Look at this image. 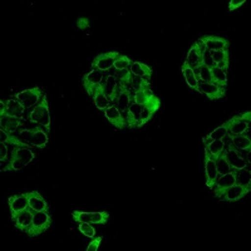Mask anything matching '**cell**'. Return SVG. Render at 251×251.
<instances>
[{"label": "cell", "instance_id": "6da1fadb", "mask_svg": "<svg viewBox=\"0 0 251 251\" xmlns=\"http://www.w3.org/2000/svg\"><path fill=\"white\" fill-rule=\"evenodd\" d=\"M28 120L33 123L46 127L47 131H50V116H49V106L47 94H44L42 100L38 103L34 108L31 109L28 116Z\"/></svg>", "mask_w": 251, "mask_h": 251}, {"label": "cell", "instance_id": "7a4b0ae2", "mask_svg": "<svg viewBox=\"0 0 251 251\" xmlns=\"http://www.w3.org/2000/svg\"><path fill=\"white\" fill-rule=\"evenodd\" d=\"M51 216L48 214V211H35L34 217H33V223L26 228L25 234L29 237H35L46 232L51 226Z\"/></svg>", "mask_w": 251, "mask_h": 251}, {"label": "cell", "instance_id": "3957f363", "mask_svg": "<svg viewBox=\"0 0 251 251\" xmlns=\"http://www.w3.org/2000/svg\"><path fill=\"white\" fill-rule=\"evenodd\" d=\"M250 190L251 187H244V186L239 185H232L224 188L216 187L215 188V197L219 200L234 202V201H239L245 197L250 192Z\"/></svg>", "mask_w": 251, "mask_h": 251}, {"label": "cell", "instance_id": "277c9868", "mask_svg": "<svg viewBox=\"0 0 251 251\" xmlns=\"http://www.w3.org/2000/svg\"><path fill=\"white\" fill-rule=\"evenodd\" d=\"M42 126H38L35 128L30 129H20L19 137L23 141H25L29 145L38 147V149H43L48 143V133L40 128Z\"/></svg>", "mask_w": 251, "mask_h": 251}, {"label": "cell", "instance_id": "5b68a950", "mask_svg": "<svg viewBox=\"0 0 251 251\" xmlns=\"http://www.w3.org/2000/svg\"><path fill=\"white\" fill-rule=\"evenodd\" d=\"M251 113L250 112H246V113L240 114V116H235V117L228 120L224 125L227 128L228 134H244L249 129Z\"/></svg>", "mask_w": 251, "mask_h": 251}, {"label": "cell", "instance_id": "8992f818", "mask_svg": "<svg viewBox=\"0 0 251 251\" xmlns=\"http://www.w3.org/2000/svg\"><path fill=\"white\" fill-rule=\"evenodd\" d=\"M43 89L39 87H34V88L25 89V91L20 92V93L15 94V100H19L24 106V108H30L33 106H37L38 103L42 100L44 96Z\"/></svg>", "mask_w": 251, "mask_h": 251}, {"label": "cell", "instance_id": "52a82bcc", "mask_svg": "<svg viewBox=\"0 0 251 251\" xmlns=\"http://www.w3.org/2000/svg\"><path fill=\"white\" fill-rule=\"evenodd\" d=\"M205 46H203L202 42L197 40L196 43L191 47V49L188 50L187 57H186L185 62L187 63L188 66L191 67L195 71V73L199 72V69L202 66V55L203 51H205Z\"/></svg>", "mask_w": 251, "mask_h": 251}, {"label": "cell", "instance_id": "ba28073f", "mask_svg": "<svg viewBox=\"0 0 251 251\" xmlns=\"http://www.w3.org/2000/svg\"><path fill=\"white\" fill-rule=\"evenodd\" d=\"M109 214L108 212H82L75 211L73 212V219L78 223H88L92 225H104L108 221Z\"/></svg>", "mask_w": 251, "mask_h": 251}, {"label": "cell", "instance_id": "9c48e42d", "mask_svg": "<svg viewBox=\"0 0 251 251\" xmlns=\"http://www.w3.org/2000/svg\"><path fill=\"white\" fill-rule=\"evenodd\" d=\"M197 92L206 97L208 100H220V98L225 97L226 94V87L219 86V84H215V83H199V89Z\"/></svg>", "mask_w": 251, "mask_h": 251}, {"label": "cell", "instance_id": "30bf717a", "mask_svg": "<svg viewBox=\"0 0 251 251\" xmlns=\"http://www.w3.org/2000/svg\"><path fill=\"white\" fill-rule=\"evenodd\" d=\"M120 57L117 51H108V53H103L96 57V59L92 62L93 69H100V71H109L113 67L116 59Z\"/></svg>", "mask_w": 251, "mask_h": 251}, {"label": "cell", "instance_id": "8fae6325", "mask_svg": "<svg viewBox=\"0 0 251 251\" xmlns=\"http://www.w3.org/2000/svg\"><path fill=\"white\" fill-rule=\"evenodd\" d=\"M205 172H206V185L208 188H214L215 183H216L217 174L216 169V160H214L210 153L207 152V150L205 149Z\"/></svg>", "mask_w": 251, "mask_h": 251}, {"label": "cell", "instance_id": "7c38bea8", "mask_svg": "<svg viewBox=\"0 0 251 251\" xmlns=\"http://www.w3.org/2000/svg\"><path fill=\"white\" fill-rule=\"evenodd\" d=\"M0 111L5 112L8 116L18 118V120H23L24 118V106L18 100H0Z\"/></svg>", "mask_w": 251, "mask_h": 251}, {"label": "cell", "instance_id": "4fadbf2b", "mask_svg": "<svg viewBox=\"0 0 251 251\" xmlns=\"http://www.w3.org/2000/svg\"><path fill=\"white\" fill-rule=\"evenodd\" d=\"M103 80V73L100 69H93L92 72H89L88 75H86L83 77V87L87 91V93L89 96H93L94 89L100 86Z\"/></svg>", "mask_w": 251, "mask_h": 251}, {"label": "cell", "instance_id": "5bb4252c", "mask_svg": "<svg viewBox=\"0 0 251 251\" xmlns=\"http://www.w3.org/2000/svg\"><path fill=\"white\" fill-rule=\"evenodd\" d=\"M161 106V100L160 98L156 97V96H152L151 100L146 103L145 106H142V113H141V121H140V127L145 126L146 123H149L150 120L152 118L154 113L158 111Z\"/></svg>", "mask_w": 251, "mask_h": 251}, {"label": "cell", "instance_id": "9a60e30c", "mask_svg": "<svg viewBox=\"0 0 251 251\" xmlns=\"http://www.w3.org/2000/svg\"><path fill=\"white\" fill-rule=\"evenodd\" d=\"M9 207H10V214H12V220H14L18 216V214L29 207L28 197L26 194L15 195V196H10L8 199Z\"/></svg>", "mask_w": 251, "mask_h": 251}, {"label": "cell", "instance_id": "2e32d148", "mask_svg": "<svg viewBox=\"0 0 251 251\" xmlns=\"http://www.w3.org/2000/svg\"><path fill=\"white\" fill-rule=\"evenodd\" d=\"M104 116L109 121L112 126H114L118 129H125L127 127V120L122 114V112L116 106H111L104 111Z\"/></svg>", "mask_w": 251, "mask_h": 251}, {"label": "cell", "instance_id": "e0dca14e", "mask_svg": "<svg viewBox=\"0 0 251 251\" xmlns=\"http://www.w3.org/2000/svg\"><path fill=\"white\" fill-rule=\"evenodd\" d=\"M200 42H202L205 48L210 51L228 49V46H230V42L227 39L221 37H215V35H206V37H202L200 39Z\"/></svg>", "mask_w": 251, "mask_h": 251}, {"label": "cell", "instance_id": "ac0fdd59", "mask_svg": "<svg viewBox=\"0 0 251 251\" xmlns=\"http://www.w3.org/2000/svg\"><path fill=\"white\" fill-rule=\"evenodd\" d=\"M224 154H225V158L227 161V163L230 165L232 170L236 169H245L246 166H248V162L246 160H244L241 154L237 152V150L235 149L234 146L230 147V149L224 150Z\"/></svg>", "mask_w": 251, "mask_h": 251}, {"label": "cell", "instance_id": "d6986e66", "mask_svg": "<svg viewBox=\"0 0 251 251\" xmlns=\"http://www.w3.org/2000/svg\"><path fill=\"white\" fill-rule=\"evenodd\" d=\"M141 113H142V106L132 102L131 106L126 112V120H127V127L128 128H140Z\"/></svg>", "mask_w": 251, "mask_h": 251}, {"label": "cell", "instance_id": "ffe728a7", "mask_svg": "<svg viewBox=\"0 0 251 251\" xmlns=\"http://www.w3.org/2000/svg\"><path fill=\"white\" fill-rule=\"evenodd\" d=\"M133 102V94L129 91V88H126V87H121L118 89L117 98H116V107L120 109L122 113H126L128 107L131 106V103Z\"/></svg>", "mask_w": 251, "mask_h": 251}, {"label": "cell", "instance_id": "44dd1931", "mask_svg": "<svg viewBox=\"0 0 251 251\" xmlns=\"http://www.w3.org/2000/svg\"><path fill=\"white\" fill-rule=\"evenodd\" d=\"M103 92L106 94V97L108 98L109 102H116V98H117L118 89H120V84H118L117 79L113 75H107L104 82L102 83Z\"/></svg>", "mask_w": 251, "mask_h": 251}, {"label": "cell", "instance_id": "7402d4cb", "mask_svg": "<svg viewBox=\"0 0 251 251\" xmlns=\"http://www.w3.org/2000/svg\"><path fill=\"white\" fill-rule=\"evenodd\" d=\"M22 126H23L22 121L15 117H12V116H8L5 112L0 111V127H1V129L9 132V133H14Z\"/></svg>", "mask_w": 251, "mask_h": 251}, {"label": "cell", "instance_id": "603a6c76", "mask_svg": "<svg viewBox=\"0 0 251 251\" xmlns=\"http://www.w3.org/2000/svg\"><path fill=\"white\" fill-rule=\"evenodd\" d=\"M34 212H35L34 210H31L30 207H28L26 210H24V211L19 212V214H18V216L13 220L15 224V227H18L19 230H22V231L25 232L26 228L31 225V223H33Z\"/></svg>", "mask_w": 251, "mask_h": 251}, {"label": "cell", "instance_id": "cb8c5ba5", "mask_svg": "<svg viewBox=\"0 0 251 251\" xmlns=\"http://www.w3.org/2000/svg\"><path fill=\"white\" fill-rule=\"evenodd\" d=\"M26 197H28L29 207L34 211H48V203L43 199V196L38 191H30L26 192Z\"/></svg>", "mask_w": 251, "mask_h": 251}, {"label": "cell", "instance_id": "d4e9b609", "mask_svg": "<svg viewBox=\"0 0 251 251\" xmlns=\"http://www.w3.org/2000/svg\"><path fill=\"white\" fill-rule=\"evenodd\" d=\"M129 71H131L132 75L147 78V79H150L152 77V73H153L151 67L141 62H132L131 66H129Z\"/></svg>", "mask_w": 251, "mask_h": 251}, {"label": "cell", "instance_id": "484cf974", "mask_svg": "<svg viewBox=\"0 0 251 251\" xmlns=\"http://www.w3.org/2000/svg\"><path fill=\"white\" fill-rule=\"evenodd\" d=\"M203 142H205V149L207 150V152L214 160H216L217 157L223 153L224 150H225V142H224V140L207 141L203 138Z\"/></svg>", "mask_w": 251, "mask_h": 251}, {"label": "cell", "instance_id": "4316f807", "mask_svg": "<svg viewBox=\"0 0 251 251\" xmlns=\"http://www.w3.org/2000/svg\"><path fill=\"white\" fill-rule=\"evenodd\" d=\"M35 153L33 151L28 149V147H19V146H15L12 151V158H18V160H22L25 165H29L31 161L34 160Z\"/></svg>", "mask_w": 251, "mask_h": 251}, {"label": "cell", "instance_id": "83f0119b", "mask_svg": "<svg viewBox=\"0 0 251 251\" xmlns=\"http://www.w3.org/2000/svg\"><path fill=\"white\" fill-rule=\"evenodd\" d=\"M231 174L234 175L235 185L244 186V187H251V172L245 169L232 170Z\"/></svg>", "mask_w": 251, "mask_h": 251}, {"label": "cell", "instance_id": "f1b7e54d", "mask_svg": "<svg viewBox=\"0 0 251 251\" xmlns=\"http://www.w3.org/2000/svg\"><path fill=\"white\" fill-rule=\"evenodd\" d=\"M211 57H212V60H214V63H215V66H216L217 68L223 69L224 72H227V68H228L227 49L211 51Z\"/></svg>", "mask_w": 251, "mask_h": 251}, {"label": "cell", "instance_id": "f546056e", "mask_svg": "<svg viewBox=\"0 0 251 251\" xmlns=\"http://www.w3.org/2000/svg\"><path fill=\"white\" fill-rule=\"evenodd\" d=\"M93 100H94V104L97 107L98 109H103V111H106L109 106V100L108 98L106 97V94L103 92V87H102V83H100V86L97 88L94 89V93H93Z\"/></svg>", "mask_w": 251, "mask_h": 251}, {"label": "cell", "instance_id": "4dcf8cb0", "mask_svg": "<svg viewBox=\"0 0 251 251\" xmlns=\"http://www.w3.org/2000/svg\"><path fill=\"white\" fill-rule=\"evenodd\" d=\"M0 143H5V145H12V146H19V147H28L30 146L29 143H26L25 141H23L22 138H18L15 136H13V133H9L5 132L4 129L0 131Z\"/></svg>", "mask_w": 251, "mask_h": 251}, {"label": "cell", "instance_id": "1f68e13d", "mask_svg": "<svg viewBox=\"0 0 251 251\" xmlns=\"http://www.w3.org/2000/svg\"><path fill=\"white\" fill-rule=\"evenodd\" d=\"M182 73L183 75H185V79H186V83H187L188 86L191 87V88L194 89H199V78L196 77V73H195L194 69L191 68V67L188 66L187 63H183L182 66Z\"/></svg>", "mask_w": 251, "mask_h": 251}, {"label": "cell", "instance_id": "d6a6232c", "mask_svg": "<svg viewBox=\"0 0 251 251\" xmlns=\"http://www.w3.org/2000/svg\"><path fill=\"white\" fill-rule=\"evenodd\" d=\"M228 136L231 137L235 149L244 150V151H250L251 140L248 136H244V134H228Z\"/></svg>", "mask_w": 251, "mask_h": 251}, {"label": "cell", "instance_id": "836d02e7", "mask_svg": "<svg viewBox=\"0 0 251 251\" xmlns=\"http://www.w3.org/2000/svg\"><path fill=\"white\" fill-rule=\"evenodd\" d=\"M114 77L117 79L118 84L121 87H126V88H128L129 86H132V75L131 71L129 69H122V71H114Z\"/></svg>", "mask_w": 251, "mask_h": 251}, {"label": "cell", "instance_id": "e575fe53", "mask_svg": "<svg viewBox=\"0 0 251 251\" xmlns=\"http://www.w3.org/2000/svg\"><path fill=\"white\" fill-rule=\"evenodd\" d=\"M211 75L215 84H219V86L223 87L227 86V75H226V72H224L223 69H220L216 66H214L211 68Z\"/></svg>", "mask_w": 251, "mask_h": 251}, {"label": "cell", "instance_id": "d590c367", "mask_svg": "<svg viewBox=\"0 0 251 251\" xmlns=\"http://www.w3.org/2000/svg\"><path fill=\"white\" fill-rule=\"evenodd\" d=\"M152 96H153V93H152L151 89H145V91L134 92L133 102L137 103V104H140V106H145L146 103L151 100Z\"/></svg>", "mask_w": 251, "mask_h": 251}, {"label": "cell", "instance_id": "8d00e7d4", "mask_svg": "<svg viewBox=\"0 0 251 251\" xmlns=\"http://www.w3.org/2000/svg\"><path fill=\"white\" fill-rule=\"evenodd\" d=\"M216 169H217V174H219V176H221V175L230 174V172L232 171V169L230 167V165L227 163V161H226L224 152L216 158Z\"/></svg>", "mask_w": 251, "mask_h": 251}, {"label": "cell", "instance_id": "74e56055", "mask_svg": "<svg viewBox=\"0 0 251 251\" xmlns=\"http://www.w3.org/2000/svg\"><path fill=\"white\" fill-rule=\"evenodd\" d=\"M132 88L134 89V92L151 89V83L149 82L147 78L136 77V75H133V78H132Z\"/></svg>", "mask_w": 251, "mask_h": 251}, {"label": "cell", "instance_id": "f35d334b", "mask_svg": "<svg viewBox=\"0 0 251 251\" xmlns=\"http://www.w3.org/2000/svg\"><path fill=\"white\" fill-rule=\"evenodd\" d=\"M235 185V178H234V175L230 172V174H226V175H221L220 177H217L216 186L217 188H224V187H228V186H232Z\"/></svg>", "mask_w": 251, "mask_h": 251}, {"label": "cell", "instance_id": "ab89813d", "mask_svg": "<svg viewBox=\"0 0 251 251\" xmlns=\"http://www.w3.org/2000/svg\"><path fill=\"white\" fill-rule=\"evenodd\" d=\"M228 136V132H227V128L225 127V125L220 126V127H217L215 131H212L211 133L208 134V136H206L205 140L207 141H212V140H224L225 137H227Z\"/></svg>", "mask_w": 251, "mask_h": 251}, {"label": "cell", "instance_id": "60d3db41", "mask_svg": "<svg viewBox=\"0 0 251 251\" xmlns=\"http://www.w3.org/2000/svg\"><path fill=\"white\" fill-rule=\"evenodd\" d=\"M25 163L23 162L22 160H18V158H10L8 165L4 167L1 171L3 172H8V171H19V170L24 169L25 167Z\"/></svg>", "mask_w": 251, "mask_h": 251}, {"label": "cell", "instance_id": "b9f144b4", "mask_svg": "<svg viewBox=\"0 0 251 251\" xmlns=\"http://www.w3.org/2000/svg\"><path fill=\"white\" fill-rule=\"evenodd\" d=\"M197 75L200 78L201 82L203 83H214L211 75V68H208L206 66H201V68L197 72Z\"/></svg>", "mask_w": 251, "mask_h": 251}, {"label": "cell", "instance_id": "7bdbcfd3", "mask_svg": "<svg viewBox=\"0 0 251 251\" xmlns=\"http://www.w3.org/2000/svg\"><path fill=\"white\" fill-rule=\"evenodd\" d=\"M132 60L129 59L128 57H126V55H121L116 59L113 64V68L116 71H122V69H129V66H131Z\"/></svg>", "mask_w": 251, "mask_h": 251}, {"label": "cell", "instance_id": "ee69618b", "mask_svg": "<svg viewBox=\"0 0 251 251\" xmlns=\"http://www.w3.org/2000/svg\"><path fill=\"white\" fill-rule=\"evenodd\" d=\"M79 231L82 232L83 235H86L87 237H94V236H96V228L92 226V224L80 223Z\"/></svg>", "mask_w": 251, "mask_h": 251}, {"label": "cell", "instance_id": "f6af8a7d", "mask_svg": "<svg viewBox=\"0 0 251 251\" xmlns=\"http://www.w3.org/2000/svg\"><path fill=\"white\" fill-rule=\"evenodd\" d=\"M202 66L208 67V68H212V67L215 66V63H214V60H212V57H211V51L207 50V49H205V51H203Z\"/></svg>", "mask_w": 251, "mask_h": 251}, {"label": "cell", "instance_id": "bcb514c9", "mask_svg": "<svg viewBox=\"0 0 251 251\" xmlns=\"http://www.w3.org/2000/svg\"><path fill=\"white\" fill-rule=\"evenodd\" d=\"M102 241V237H97V239H94L91 244L87 248V251H97L98 248H100V244Z\"/></svg>", "mask_w": 251, "mask_h": 251}, {"label": "cell", "instance_id": "7dc6e473", "mask_svg": "<svg viewBox=\"0 0 251 251\" xmlns=\"http://www.w3.org/2000/svg\"><path fill=\"white\" fill-rule=\"evenodd\" d=\"M8 158V147L5 146V143H0V161L4 162Z\"/></svg>", "mask_w": 251, "mask_h": 251}, {"label": "cell", "instance_id": "c3c4849f", "mask_svg": "<svg viewBox=\"0 0 251 251\" xmlns=\"http://www.w3.org/2000/svg\"><path fill=\"white\" fill-rule=\"evenodd\" d=\"M244 4H245V0H239V1H236V0H231L230 4H228V9L232 12V10H235L236 8H240V6L244 5Z\"/></svg>", "mask_w": 251, "mask_h": 251}]
</instances>
